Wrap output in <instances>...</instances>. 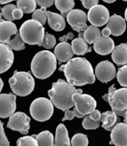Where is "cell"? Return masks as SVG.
Here are the masks:
<instances>
[{
	"mask_svg": "<svg viewBox=\"0 0 127 146\" xmlns=\"http://www.w3.org/2000/svg\"><path fill=\"white\" fill-rule=\"evenodd\" d=\"M75 118V115H74V113L73 111H70V110H67L65 111V115L62 119V121H71Z\"/></svg>",
	"mask_w": 127,
	"mask_h": 146,
	"instance_id": "60d3db41",
	"label": "cell"
},
{
	"mask_svg": "<svg viewBox=\"0 0 127 146\" xmlns=\"http://www.w3.org/2000/svg\"><path fill=\"white\" fill-rule=\"evenodd\" d=\"M54 4L61 14H68L71 10H73V7L75 6V2L73 0H57V1H54Z\"/></svg>",
	"mask_w": 127,
	"mask_h": 146,
	"instance_id": "83f0119b",
	"label": "cell"
},
{
	"mask_svg": "<svg viewBox=\"0 0 127 146\" xmlns=\"http://www.w3.org/2000/svg\"><path fill=\"white\" fill-rule=\"evenodd\" d=\"M57 67V59L50 50H41L34 56L31 61V72L37 79H47Z\"/></svg>",
	"mask_w": 127,
	"mask_h": 146,
	"instance_id": "3957f363",
	"label": "cell"
},
{
	"mask_svg": "<svg viewBox=\"0 0 127 146\" xmlns=\"http://www.w3.org/2000/svg\"><path fill=\"white\" fill-rule=\"evenodd\" d=\"M11 2V0H0V5H8Z\"/></svg>",
	"mask_w": 127,
	"mask_h": 146,
	"instance_id": "bcb514c9",
	"label": "cell"
},
{
	"mask_svg": "<svg viewBox=\"0 0 127 146\" xmlns=\"http://www.w3.org/2000/svg\"><path fill=\"white\" fill-rule=\"evenodd\" d=\"M16 6L23 13H31L36 11L37 2L35 0H20L17 1Z\"/></svg>",
	"mask_w": 127,
	"mask_h": 146,
	"instance_id": "4316f807",
	"label": "cell"
},
{
	"mask_svg": "<svg viewBox=\"0 0 127 146\" xmlns=\"http://www.w3.org/2000/svg\"><path fill=\"white\" fill-rule=\"evenodd\" d=\"M102 98L108 103L112 111L116 116H124L127 111V88L116 90L115 85H113Z\"/></svg>",
	"mask_w": 127,
	"mask_h": 146,
	"instance_id": "8992f818",
	"label": "cell"
},
{
	"mask_svg": "<svg viewBox=\"0 0 127 146\" xmlns=\"http://www.w3.org/2000/svg\"><path fill=\"white\" fill-rule=\"evenodd\" d=\"M0 146H10V143L5 134L3 122L1 121H0Z\"/></svg>",
	"mask_w": 127,
	"mask_h": 146,
	"instance_id": "8d00e7d4",
	"label": "cell"
},
{
	"mask_svg": "<svg viewBox=\"0 0 127 146\" xmlns=\"http://www.w3.org/2000/svg\"><path fill=\"white\" fill-rule=\"evenodd\" d=\"M116 77L119 84L124 88H127V66H123L118 69Z\"/></svg>",
	"mask_w": 127,
	"mask_h": 146,
	"instance_id": "836d02e7",
	"label": "cell"
},
{
	"mask_svg": "<svg viewBox=\"0 0 127 146\" xmlns=\"http://www.w3.org/2000/svg\"><path fill=\"white\" fill-rule=\"evenodd\" d=\"M107 28L110 30L111 35L114 36H119L123 35L126 29L125 20L119 15L114 14L109 17V20L107 23Z\"/></svg>",
	"mask_w": 127,
	"mask_h": 146,
	"instance_id": "2e32d148",
	"label": "cell"
},
{
	"mask_svg": "<svg viewBox=\"0 0 127 146\" xmlns=\"http://www.w3.org/2000/svg\"><path fill=\"white\" fill-rule=\"evenodd\" d=\"M54 146H70V139L68 129L64 124H59L56 128Z\"/></svg>",
	"mask_w": 127,
	"mask_h": 146,
	"instance_id": "7402d4cb",
	"label": "cell"
},
{
	"mask_svg": "<svg viewBox=\"0 0 127 146\" xmlns=\"http://www.w3.org/2000/svg\"><path fill=\"white\" fill-rule=\"evenodd\" d=\"M104 2L108 3V4H112V3H115L116 1H115V0H111V1H110V0H104Z\"/></svg>",
	"mask_w": 127,
	"mask_h": 146,
	"instance_id": "c3c4849f",
	"label": "cell"
},
{
	"mask_svg": "<svg viewBox=\"0 0 127 146\" xmlns=\"http://www.w3.org/2000/svg\"><path fill=\"white\" fill-rule=\"evenodd\" d=\"M71 48H72L73 54L78 56H84L87 52H91L92 51V48L88 46L87 42L84 40V38H80V37L73 39Z\"/></svg>",
	"mask_w": 127,
	"mask_h": 146,
	"instance_id": "603a6c76",
	"label": "cell"
},
{
	"mask_svg": "<svg viewBox=\"0 0 127 146\" xmlns=\"http://www.w3.org/2000/svg\"><path fill=\"white\" fill-rule=\"evenodd\" d=\"M12 91L17 96L26 97L35 88V80L29 72L15 71L9 79Z\"/></svg>",
	"mask_w": 127,
	"mask_h": 146,
	"instance_id": "277c9868",
	"label": "cell"
},
{
	"mask_svg": "<svg viewBox=\"0 0 127 146\" xmlns=\"http://www.w3.org/2000/svg\"><path fill=\"white\" fill-rule=\"evenodd\" d=\"M82 124L84 129H96V128L100 127V121H94L89 114L84 117V121Z\"/></svg>",
	"mask_w": 127,
	"mask_h": 146,
	"instance_id": "d590c367",
	"label": "cell"
},
{
	"mask_svg": "<svg viewBox=\"0 0 127 146\" xmlns=\"http://www.w3.org/2000/svg\"><path fill=\"white\" fill-rule=\"evenodd\" d=\"M88 143L87 135L82 133L76 134L70 140V146H88Z\"/></svg>",
	"mask_w": 127,
	"mask_h": 146,
	"instance_id": "f546056e",
	"label": "cell"
},
{
	"mask_svg": "<svg viewBox=\"0 0 127 146\" xmlns=\"http://www.w3.org/2000/svg\"><path fill=\"white\" fill-rule=\"evenodd\" d=\"M110 35H111V32L108 28L103 29L102 31H101V36H103V37H109Z\"/></svg>",
	"mask_w": 127,
	"mask_h": 146,
	"instance_id": "ee69618b",
	"label": "cell"
},
{
	"mask_svg": "<svg viewBox=\"0 0 127 146\" xmlns=\"http://www.w3.org/2000/svg\"><path fill=\"white\" fill-rule=\"evenodd\" d=\"M124 15H125V21H127V8H126V10H125V13H124Z\"/></svg>",
	"mask_w": 127,
	"mask_h": 146,
	"instance_id": "f907efd6",
	"label": "cell"
},
{
	"mask_svg": "<svg viewBox=\"0 0 127 146\" xmlns=\"http://www.w3.org/2000/svg\"><path fill=\"white\" fill-rule=\"evenodd\" d=\"M115 48V44L112 38L100 36L94 44V50L100 55H108L111 53Z\"/></svg>",
	"mask_w": 127,
	"mask_h": 146,
	"instance_id": "d6986e66",
	"label": "cell"
},
{
	"mask_svg": "<svg viewBox=\"0 0 127 146\" xmlns=\"http://www.w3.org/2000/svg\"><path fill=\"white\" fill-rule=\"evenodd\" d=\"M82 5L84 8L90 10L94 6L99 5V1L98 0H84V1H82Z\"/></svg>",
	"mask_w": 127,
	"mask_h": 146,
	"instance_id": "74e56055",
	"label": "cell"
},
{
	"mask_svg": "<svg viewBox=\"0 0 127 146\" xmlns=\"http://www.w3.org/2000/svg\"><path fill=\"white\" fill-rule=\"evenodd\" d=\"M100 113L98 111V110H94L92 111V113L89 114L90 115V117L94 119V121H100Z\"/></svg>",
	"mask_w": 127,
	"mask_h": 146,
	"instance_id": "ab89813d",
	"label": "cell"
},
{
	"mask_svg": "<svg viewBox=\"0 0 127 146\" xmlns=\"http://www.w3.org/2000/svg\"><path fill=\"white\" fill-rule=\"evenodd\" d=\"M32 20L37 21L41 25H45L47 21V15H46V10L45 8H41V9H37L32 14Z\"/></svg>",
	"mask_w": 127,
	"mask_h": 146,
	"instance_id": "d6a6232c",
	"label": "cell"
},
{
	"mask_svg": "<svg viewBox=\"0 0 127 146\" xmlns=\"http://www.w3.org/2000/svg\"><path fill=\"white\" fill-rule=\"evenodd\" d=\"M75 93L83 94V90H77L74 86L61 79L53 82L52 89L48 90L50 100L53 106L61 111H67L75 106L72 101V96Z\"/></svg>",
	"mask_w": 127,
	"mask_h": 146,
	"instance_id": "7a4b0ae2",
	"label": "cell"
},
{
	"mask_svg": "<svg viewBox=\"0 0 127 146\" xmlns=\"http://www.w3.org/2000/svg\"><path fill=\"white\" fill-rule=\"evenodd\" d=\"M67 82L72 86H84L95 82V75L91 63L84 58H74L60 67Z\"/></svg>",
	"mask_w": 127,
	"mask_h": 146,
	"instance_id": "6da1fadb",
	"label": "cell"
},
{
	"mask_svg": "<svg viewBox=\"0 0 127 146\" xmlns=\"http://www.w3.org/2000/svg\"><path fill=\"white\" fill-rule=\"evenodd\" d=\"M16 110V97L13 94H0V118L11 117Z\"/></svg>",
	"mask_w": 127,
	"mask_h": 146,
	"instance_id": "4fadbf2b",
	"label": "cell"
},
{
	"mask_svg": "<svg viewBox=\"0 0 127 146\" xmlns=\"http://www.w3.org/2000/svg\"><path fill=\"white\" fill-rule=\"evenodd\" d=\"M54 56L59 62H69L73 57L71 44L69 42H60L54 48Z\"/></svg>",
	"mask_w": 127,
	"mask_h": 146,
	"instance_id": "e0dca14e",
	"label": "cell"
},
{
	"mask_svg": "<svg viewBox=\"0 0 127 146\" xmlns=\"http://www.w3.org/2000/svg\"><path fill=\"white\" fill-rule=\"evenodd\" d=\"M17 146H38L36 139L32 135L22 136L17 141Z\"/></svg>",
	"mask_w": 127,
	"mask_h": 146,
	"instance_id": "e575fe53",
	"label": "cell"
},
{
	"mask_svg": "<svg viewBox=\"0 0 127 146\" xmlns=\"http://www.w3.org/2000/svg\"><path fill=\"white\" fill-rule=\"evenodd\" d=\"M38 146H54V138L53 134L45 130L42 131L38 135H33Z\"/></svg>",
	"mask_w": 127,
	"mask_h": 146,
	"instance_id": "484cf974",
	"label": "cell"
},
{
	"mask_svg": "<svg viewBox=\"0 0 127 146\" xmlns=\"http://www.w3.org/2000/svg\"><path fill=\"white\" fill-rule=\"evenodd\" d=\"M67 21L72 29L78 33L84 32L87 29V15L82 10L75 9L71 10L67 15Z\"/></svg>",
	"mask_w": 127,
	"mask_h": 146,
	"instance_id": "8fae6325",
	"label": "cell"
},
{
	"mask_svg": "<svg viewBox=\"0 0 127 146\" xmlns=\"http://www.w3.org/2000/svg\"><path fill=\"white\" fill-rule=\"evenodd\" d=\"M22 16H23V13L20 9H18V8H16L13 12V17L14 20H20L22 18Z\"/></svg>",
	"mask_w": 127,
	"mask_h": 146,
	"instance_id": "7bdbcfd3",
	"label": "cell"
},
{
	"mask_svg": "<svg viewBox=\"0 0 127 146\" xmlns=\"http://www.w3.org/2000/svg\"><path fill=\"white\" fill-rule=\"evenodd\" d=\"M100 121L102 122V127L105 130L111 131L117 121V116L113 113V111H107L105 113L100 114Z\"/></svg>",
	"mask_w": 127,
	"mask_h": 146,
	"instance_id": "cb8c5ba5",
	"label": "cell"
},
{
	"mask_svg": "<svg viewBox=\"0 0 127 146\" xmlns=\"http://www.w3.org/2000/svg\"><path fill=\"white\" fill-rule=\"evenodd\" d=\"M30 114L37 121H46L53 114V105L50 99L38 98L30 105Z\"/></svg>",
	"mask_w": 127,
	"mask_h": 146,
	"instance_id": "52a82bcc",
	"label": "cell"
},
{
	"mask_svg": "<svg viewBox=\"0 0 127 146\" xmlns=\"http://www.w3.org/2000/svg\"><path fill=\"white\" fill-rule=\"evenodd\" d=\"M74 38V34L70 32V33H68L66 36H63L59 38V40L61 41V42H68V41L69 40H72Z\"/></svg>",
	"mask_w": 127,
	"mask_h": 146,
	"instance_id": "b9f144b4",
	"label": "cell"
},
{
	"mask_svg": "<svg viewBox=\"0 0 127 146\" xmlns=\"http://www.w3.org/2000/svg\"><path fill=\"white\" fill-rule=\"evenodd\" d=\"M17 6L13 4H8L5 5L1 10V13L2 16L5 19L6 21H11L13 22V21H14L13 17V12L16 9Z\"/></svg>",
	"mask_w": 127,
	"mask_h": 146,
	"instance_id": "4dcf8cb0",
	"label": "cell"
},
{
	"mask_svg": "<svg viewBox=\"0 0 127 146\" xmlns=\"http://www.w3.org/2000/svg\"><path fill=\"white\" fill-rule=\"evenodd\" d=\"M6 45H8L11 50H24L25 49V44L23 42V41L21 40V36L19 32H17L15 35H14V37L13 39H11L9 42H7Z\"/></svg>",
	"mask_w": 127,
	"mask_h": 146,
	"instance_id": "f1b7e54d",
	"label": "cell"
},
{
	"mask_svg": "<svg viewBox=\"0 0 127 146\" xmlns=\"http://www.w3.org/2000/svg\"><path fill=\"white\" fill-rule=\"evenodd\" d=\"M46 15L47 21L51 29H53L54 31L64 30V29L66 28V21L61 14L46 11Z\"/></svg>",
	"mask_w": 127,
	"mask_h": 146,
	"instance_id": "44dd1931",
	"label": "cell"
},
{
	"mask_svg": "<svg viewBox=\"0 0 127 146\" xmlns=\"http://www.w3.org/2000/svg\"><path fill=\"white\" fill-rule=\"evenodd\" d=\"M29 117L22 111H18V113H14L11 117H9L7 127L12 130L18 131L23 135H27L29 130Z\"/></svg>",
	"mask_w": 127,
	"mask_h": 146,
	"instance_id": "9c48e42d",
	"label": "cell"
},
{
	"mask_svg": "<svg viewBox=\"0 0 127 146\" xmlns=\"http://www.w3.org/2000/svg\"><path fill=\"white\" fill-rule=\"evenodd\" d=\"M3 87H4V82H3L2 79L0 78V92H1V90H2V89H3Z\"/></svg>",
	"mask_w": 127,
	"mask_h": 146,
	"instance_id": "7dc6e473",
	"label": "cell"
},
{
	"mask_svg": "<svg viewBox=\"0 0 127 146\" xmlns=\"http://www.w3.org/2000/svg\"><path fill=\"white\" fill-rule=\"evenodd\" d=\"M110 144L116 146H127V124L117 123L114 126L110 134Z\"/></svg>",
	"mask_w": 127,
	"mask_h": 146,
	"instance_id": "5bb4252c",
	"label": "cell"
},
{
	"mask_svg": "<svg viewBox=\"0 0 127 146\" xmlns=\"http://www.w3.org/2000/svg\"><path fill=\"white\" fill-rule=\"evenodd\" d=\"M72 101L75 105L74 107L83 116L90 114L97 106L96 100L88 94L75 93L72 96Z\"/></svg>",
	"mask_w": 127,
	"mask_h": 146,
	"instance_id": "ba28073f",
	"label": "cell"
},
{
	"mask_svg": "<svg viewBox=\"0 0 127 146\" xmlns=\"http://www.w3.org/2000/svg\"><path fill=\"white\" fill-rule=\"evenodd\" d=\"M124 123L125 124H127V111H125V113H124Z\"/></svg>",
	"mask_w": 127,
	"mask_h": 146,
	"instance_id": "681fc988",
	"label": "cell"
},
{
	"mask_svg": "<svg viewBox=\"0 0 127 146\" xmlns=\"http://www.w3.org/2000/svg\"><path fill=\"white\" fill-rule=\"evenodd\" d=\"M55 44H56V38L49 33H45L43 41H42V42L39 44V46L49 50V49H53V47H55Z\"/></svg>",
	"mask_w": 127,
	"mask_h": 146,
	"instance_id": "1f68e13d",
	"label": "cell"
},
{
	"mask_svg": "<svg viewBox=\"0 0 127 146\" xmlns=\"http://www.w3.org/2000/svg\"><path fill=\"white\" fill-rule=\"evenodd\" d=\"M95 78L101 82H108L116 76V69L113 63L108 60L100 62L95 68Z\"/></svg>",
	"mask_w": 127,
	"mask_h": 146,
	"instance_id": "7c38bea8",
	"label": "cell"
},
{
	"mask_svg": "<svg viewBox=\"0 0 127 146\" xmlns=\"http://www.w3.org/2000/svg\"><path fill=\"white\" fill-rule=\"evenodd\" d=\"M17 32V27L13 22L2 21L0 22V44H6Z\"/></svg>",
	"mask_w": 127,
	"mask_h": 146,
	"instance_id": "ac0fdd59",
	"label": "cell"
},
{
	"mask_svg": "<svg viewBox=\"0 0 127 146\" xmlns=\"http://www.w3.org/2000/svg\"><path fill=\"white\" fill-rule=\"evenodd\" d=\"M37 4L41 6V8H46L47 7H51L53 4H54V1H53V0H37V1H36Z\"/></svg>",
	"mask_w": 127,
	"mask_h": 146,
	"instance_id": "f35d334b",
	"label": "cell"
},
{
	"mask_svg": "<svg viewBox=\"0 0 127 146\" xmlns=\"http://www.w3.org/2000/svg\"><path fill=\"white\" fill-rule=\"evenodd\" d=\"M111 58L116 65L127 66V44L115 46L111 52Z\"/></svg>",
	"mask_w": 127,
	"mask_h": 146,
	"instance_id": "ffe728a7",
	"label": "cell"
},
{
	"mask_svg": "<svg viewBox=\"0 0 127 146\" xmlns=\"http://www.w3.org/2000/svg\"><path fill=\"white\" fill-rule=\"evenodd\" d=\"M109 20V12L108 8L102 5H97L89 10L87 21L94 27H102Z\"/></svg>",
	"mask_w": 127,
	"mask_h": 146,
	"instance_id": "30bf717a",
	"label": "cell"
},
{
	"mask_svg": "<svg viewBox=\"0 0 127 146\" xmlns=\"http://www.w3.org/2000/svg\"><path fill=\"white\" fill-rule=\"evenodd\" d=\"M13 52L11 48L4 44H0V74L6 72L13 66Z\"/></svg>",
	"mask_w": 127,
	"mask_h": 146,
	"instance_id": "9a60e30c",
	"label": "cell"
},
{
	"mask_svg": "<svg viewBox=\"0 0 127 146\" xmlns=\"http://www.w3.org/2000/svg\"><path fill=\"white\" fill-rule=\"evenodd\" d=\"M101 36V32L99 28L94 26H89L83 32V38L87 44H94V42Z\"/></svg>",
	"mask_w": 127,
	"mask_h": 146,
	"instance_id": "d4e9b609",
	"label": "cell"
},
{
	"mask_svg": "<svg viewBox=\"0 0 127 146\" xmlns=\"http://www.w3.org/2000/svg\"><path fill=\"white\" fill-rule=\"evenodd\" d=\"M3 20H2V13H1V12H0V22H1Z\"/></svg>",
	"mask_w": 127,
	"mask_h": 146,
	"instance_id": "816d5d0a",
	"label": "cell"
},
{
	"mask_svg": "<svg viewBox=\"0 0 127 146\" xmlns=\"http://www.w3.org/2000/svg\"><path fill=\"white\" fill-rule=\"evenodd\" d=\"M19 34L24 44L39 45L45 36V28L37 21L28 20L21 25Z\"/></svg>",
	"mask_w": 127,
	"mask_h": 146,
	"instance_id": "5b68a950",
	"label": "cell"
},
{
	"mask_svg": "<svg viewBox=\"0 0 127 146\" xmlns=\"http://www.w3.org/2000/svg\"><path fill=\"white\" fill-rule=\"evenodd\" d=\"M73 111V113H74V115H75V117H77V118H84V116H83L82 114H80L78 111H77V109H76L75 107H74V109L72 110Z\"/></svg>",
	"mask_w": 127,
	"mask_h": 146,
	"instance_id": "f6af8a7d",
	"label": "cell"
}]
</instances>
